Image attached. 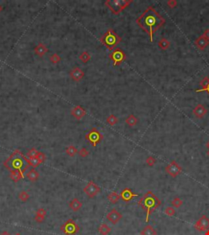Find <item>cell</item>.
Wrapping results in <instances>:
<instances>
[{
	"instance_id": "ffe728a7",
	"label": "cell",
	"mask_w": 209,
	"mask_h": 235,
	"mask_svg": "<svg viewBox=\"0 0 209 235\" xmlns=\"http://www.w3.org/2000/svg\"><path fill=\"white\" fill-rule=\"evenodd\" d=\"M111 231L110 227L106 224H102L99 227V233L101 235H108Z\"/></svg>"
},
{
	"instance_id": "b9f144b4",
	"label": "cell",
	"mask_w": 209,
	"mask_h": 235,
	"mask_svg": "<svg viewBox=\"0 0 209 235\" xmlns=\"http://www.w3.org/2000/svg\"><path fill=\"white\" fill-rule=\"evenodd\" d=\"M205 235H209V229L206 230V232H205Z\"/></svg>"
},
{
	"instance_id": "7c38bea8",
	"label": "cell",
	"mask_w": 209,
	"mask_h": 235,
	"mask_svg": "<svg viewBox=\"0 0 209 235\" xmlns=\"http://www.w3.org/2000/svg\"><path fill=\"white\" fill-rule=\"evenodd\" d=\"M195 45L200 50H204L209 45V40H208L206 38H204L202 35V36H200L199 38H197L196 41H195Z\"/></svg>"
},
{
	"instance_id": "cb8c5ba5",
	"label": "cell",
	"mask_w": 209,
	"mask_h": 235,
	"mask_svg": "<svg viewBox=\"0 0 209 235\" xmlns=\"http://www.w3.org/2000/svg\"><path fill=\"white\" fill-rule=\"evenodd\" d=\"M28 163H29V165H30L32 167H36L38 166H39V164L41 163V161L39 160V158L38 157H35V158H29L27 159Z\"/></svg>"
},
{
	"instance_id": "603a6c76",
	"label": "cell",
	"mask_w": 209,
	"mask_h": 235,
	"mask_svg": "<svg viewBox=\"0 0 209 235\" xmlns=\"http://www.w3.org/2000/svg\"><path fill=\"white\" fill-rule=\"evenodd\" d=\"M170 46V42L167 38H162L159 42V47L161 49L166 50Z\"/></svg>"
},
{
	"instance_id": "8d00e7d4",
	"label": "cell",
	"mask_w": 209,
	"mask_h": 235,
	"mask_svg": "<svg viewBox=\"0 0 209 235\" xmlns=\"http://www.w3.org/2000/svg\"><path fill=\"white\" fill-rule=\"evenodd\" d=\"M88 154V151L86 149H82L81 150L79 151V155L81 156V157H83V158H85L87 155Z\"/></svg>"
},
{
	"instance_id": "ac0fdd59",
	"label": "cell",
	"mask_w": 209,
	"mask_h": 235,
	"mask_svg": "<svg viewBox=\"0 0 209 235\" xmlns=\"http://www.w3.org/2000/svg\"><path fill=\"white\" fill-rule=\"evenodd\" d=\"M71 77L75 81L80 80L83 77V72L79 69H74V70L71 72Z\"/></svg>"
},
{
	"instance_id": "5b68a950",
	"label": "cell",
	"mask_w": 209,
	"mask_h": 235,
	"mask_svg": "<svg viewBox=\"0 0 209 235\" xmlns=\"http://www.w3.org/2000/svg\"><path fill=\"white\" fill-rule=\"evenodd\" d=\"M129 3L130 1H126V0H111V1H108L106 4L114 13H119L120 11L125 8Z\"/></svg>"
},
{
	"instance_id": "f35d334b",
	"label": "cell",
	"mask_w": 209,
	"mask_h": 235,
	"mask_svg": "<svg viewBox=\"0 0 209 235\" xmlns=\"http://www.w3.org/2000/svg\"><path fill=\"white\" fill-rule=\"evenodd\" d=\"M37 157L39 158V160L41 161V163H43V162L45 160V155L43 154V153H39V154H38Z\"/></svg>"
},
{
	"instance_id": "f546056e",
	"label": "cell",
	"mask_w": 209,
	"mask_h": 235,
	"mask_svg": "<svg viewBox=\"0 0 209 235\" xmlns=\"http://www.w3.org/2000/svg\"><path fill=\"white\" fill-rule=\"evenodd\" d=\"M182 203H183V202H182V199L180 198H178V197L175 198L172 201V205L174 207H176V208H178V207H181L182 205Z\"/></svg>"
},
{
	"instance_id": "d6a6232c",
	"label": "cell",
	"mask_w": 209,
	"mask_h": 235,
	"mask_svg": "<svg viewBox=\"0 0 209 235\" xmlns=\"http://www.w3.org/2000/svg\"><path fill=\"white\" fill-rule=\"evenodd\" d=\"M107 122L110 124V125H114V124L118 122V119L117 117H115V116H114V115H110V117H108Z\"/></svg>"
},
{
	"instance_id": "60d3db41",
	"label": "cell",
	"mask_w": 209,
	"mask_h": 235,
	"mask_svg": "<svg viewBox=\"0 0 209 235\" xmlns=\"http://www.w3.org/2000/svg\"><path fill=\"white\" fill-rule=\"evenodd\" d=\"M0 235H11V234H9L7 231H3V233H1Z\"/></svg>"
},
{
	"instance_id": "ab89813d",
	"label": "cell",
	"mask_w": 209,
	"mask_h": 235,
	"mask_svg": "<svg viewBox=\"0 0 209 235\" xmlns=\"http://www.w3.org/2000/svg\"><path fill=\"white\" fill-rule=\"evenodd\" d=\"M203 36L204 38H206L208 40H209V30H208V29L204 31V33H203Z\"/></svg>"
},
{
	"instance_id": "5bb4252c",
	"label": "cell",
	"mask_w": 209,
	"mask_h": 235,
	"mask_svg": "<svg viewBox=\"0 0 209 235\" xmlns=\"http://www.w3.org/2000/svg\"><path fill=\"white\" fill-rule=\"evenodd\" d=\"M47 216V211L43 208H39L36 212V215L34 217V220L38 223H42L45 219Z\"/></svg>"
},
{
	"instance_id": "3957f363",
	"label": "cell",
	"mask_w": 209,
	"mask_h": 235,
	"mask_svg": "<svg viewBox=\"0 0 209 235\" xmlns=\"http://www.w3.org/2000/svg\"><path fill=\"white\" fill-rule=\"evenodd\" d=\"M143 208L146 210V219L145 220H149V217L152 213V211L160 205V201L153 194L152 192H148L139 201L138 203Z\"/></svg>"
},
{
	"instance_id": "83f0119b",
	"label": "cell",
	"mask_w": 209,
	"mask_h": 235,
	"mask_svg": "<svg viewBox=\"0 0 209 235\" xmlns=\"http://www.w3.org/2000/svg\"><path fill=\"white\" fill-rule=\"evenodd\" d=\"M39 153V152L36 149H31L30 150H29V151H28L26 156H27L29 158H35V157H37L38 156Z\"/></svg>"
},
{
	"instance_id": "30bf717a",
	"label": "cell",
	"mask_w": 209,
	"mask_h": 235,
	"mask_svg": "<svg viewBox=\"0 0 209 235\" xmlns=\"http://www.w3.org/2000/svg\"><path fill=\"white\" fill-rule=\"evenodd\" d=\"M207 112H208V109H207L206 107L203 105H202V104H199L194 109L193 114L198 118H202V117H203L206 115Z\"/></svg>"
},
{
	"instance_id": "52a82bcc",
	"label": "cell",
	"mask_w": 209,
	"mask_h": 235,
	"mask_svg": "<svg viewBox=\"0 0 209 235\" xmlns=\"http://www.w3.org/2000/svg\"><path fill=\"white\" fill-rule=\"evenodd\" d=\"M166 171L172 177L177 176L179 174L182 172V167H180L178 163H176L175 161H172L166 167Z\"/></svg>"
},
{
	"instance_id": "7402d4cb",
	"label": "cell",
	"mask_w": 209,
	"mask_h": 235,
	"mask_svg": "<svg viewBox=\"0 0 209 235\" xmlns=\"http://www.w3.org/2000/svg\"><path fill=\"white\" fill-rule=\"evenodd\" d=\"M84 115H85V111L81 107H76L73 110V115L75 117H77V118H81L82 117H83Z\"/></svg>"
},
{
	"instance_id": "8fae6325",
	"label": "cell",
	"mask_w": 209,
	"mask_h": 235,
	"mask_svg": "<svg viewBox=\"0 0 209 235\" xmlns=\"http://www.w3.org/2000/svg\"><path fill=\"white\" fill-rule=\"evenodd\" d=\"M136 196H138V195L134 193H132V190L129 189H123V191H122V193H121V194H120L121 198L123 199V201L125 202L131 201L132 198H134V197H136Z\"/></svg>"
},
{
	"instance_id": "7a4b0ae2",
	"label": "cell",
	"mask_w": 209,
	"mask_h": 235,
	"mask_svg": "<svg viewBox=\"0 0 209 235\" xmlns=\"http://www.w3.org/2000/svg\"><path fill=\"white\" fill-rule=\"evenodd\" d=\"M4 165L6 166L10 171H20L22 173L28 168L29 163L26 158L19 151H16L11 157H10Z\"/></svg>"
},
{
	"instance_id": "e0dca14e",
	"label": "cell",
	"mask_w": 209,
	"mask_h": 235,
	"mask_svg": "<svg viewBox=\"0 0 209 235\" xmlns=\"http://www.w3.org/2000/svg\"><path fill=\"white\" fill-rule=\"evenodd\" d=\"M26 177L31 181H36L39 177V174L35 169H31L26 173Z\"/></svg>"
},
{
	"instance_id": "ee69618b",
	"label": "cell",
	"mask_w": 209,
	"mask_h": 235,
	"mask_svg": "<svg viewBox=\"0 0 209 235\" xmlns=\"http://www.w3.org/2000/svg\"><path fill=\"white\" fill-rule=\"evenodd\" d=\"M15 235H21V234H20V233H16V234Z\"/></svg>"
},
{
	"instance_id": "f1b7e54d",
	"label": "cell",
	"mask_w": 209,
	"mask_h": 235,
	"mask_svg": "<svg viewBox=\"0 0 209 235\" xmlns=\"http://www.w3.org/2000/svg\"><path fill=\"white\" fill-rule=\"evenodd\" d=\"M66 154H67L68 155L71 156V157H73V156H74V155L77 154V149L75 148L74 146H70V147H68V148L66 149Z\"/></svg>"
},
{
	"instance_id": "44dd1931",
	"label": "cell",
	"mask_w": 209,
	"mask_h": 235,
	"mask_svg": "<svg viewBox=\"0 0 209 235\" xmlns=\"http://www.w3.org/2000/svg\"><path fill=\"white\" fill-rule=\"evenodd\" d=\"M10 177L14 180V181H18L19 180H21L23 177V173L20 171H11V175Z\"/></svg>"
},
{
	"instance_id": "2e32d148",
	"label": "cell",
	"mask_w": 209,
	"mask_h": 235,
	"mask_svg": "<svg viewBox=\"0 0 209 235\" xmlns=\"http://www.w3.org/2000/svg\"><path fill=\"white\" fill-rule=\"evenodd\" d=\"M141 235H157V232L152 225H146L142 230Z\"/></svg>"
},
{
	"instance_id": "836d02e7",
	"label": "cell",
	"mask_w": 209,
	"mask_h": 235,
	"mask_svg": "<svg viewBox=\"0 0 209 235\" xmlns=\"http://www.w3.org/2000/svg\"><path fill=\"white\" fill-rule=\"evenodd\" d=\"M123 58V54L120 52H117L114 54V60L115 61H121Z\"/></svg>"
},
{
	"instance_id": "1f68e13d",
	"label": "cell",
	"mask_w": 209,
	"mask_h": 235,
	"mask_svg": "<svg viewBox=\"0 0 209 235\" xmlns=\"http://www.w3.org/2000/svg\"><path fill=\"white\" fill-rule=\"evenodd\" d=\"M156 158H154V157H152V156H150V157H148V158H146V163H147L150 167L154 166V164L156 163Z\"/></svg>"
},
{
	"instance_id": "74e56055",
	"label": "cell",
	"mask_w": 209,
	"mask_h": 235,
	"mask_svg": "<svg viewBox=\"0 0 209 235\" xmlns=\"http://www.w3.org/2000/svg\"><path fill=\"white\" fill-rule=\"evenodd\" d=\"M60 57H59L56 54H53L52 56H51V60H52L53 62H58L60 61Z\"/></svg>"
},
{
	"instance_id": "e575fe53",
	"label": "cell",
	"mask_w": 209,
	"mask_h": 235,
	"mask_svg": "<svg viewBox=\"0 0 209 235\" xmlns=\"http://www.w3.org/2000/svg\"><path fill=\"white\" fill-rule=\"evenodd\" d=\"M167 6L171 7V8H174V7H176V5H177V3H176V1H175V0H169V1H167Z\"/></svg>"
},
{
	"instance_id": "8992f818",
	"label": "cell",
	"mask_w": 209,
	"mask_h": 235,
	"mask_svg": "<svg viewBox=\"0 0 209 235\" xmlns=\"http://www.w3.org/2000/svg\"><path fill=\"white\" fill-rule=\"evenodd\" d=\"M83 191L87 195L88 198H92L98 194L100 191H101V189H100V187H98V186L96 185L95 183L90 181V182H88V184L84 187Z\"/></svg>"
},
{
	"instance_id": "6da1fadb",
	"label": "cell",
	"mask_w": 209,
	"mask_h": 235,
	"mask_svg": "<svg viewBox=\"0 0 209 235\" xmlns=\"http://www.w3.org/2000/svg\"><path fill=\"white\" fill-rule=\"evenodd\" d=\"M136 22L145 32H147L150 35V41L153 42V35L164 24L165 19L162 17L152 7H150L139 17Z\"/></svg>"
},
{
	"instance_id": "277c9868",
	"label": "cell",
	"mask_w": 209,
	"mask_h": 235,
	"mask_svg": "<svg viewBox=\"0 0 209 235\" xmlns=\"http://www.w3.org/2000/svg\"><path fill=\"white\" fill-rule=\"evenodd\" d=\"M79 226L74 220L70 219L66 222L61 226V230L65 235H75L79 231Z\"/></svg>"
},
{
	"instance_id": "9a60e30c",
	"label": "cell",
	"mask_w": 209,
	"mask_h": 235,
	"mask_svg": "<svg viewBox=\"0 0 209 235\" xmlns=\"http://www.w3.org/2000/svg\"><path fill=\"white\" fill-rule=\"evenodd\" d=\"M201 88L196 90V92H207L209 94V78H204L203 80L200 82Z\"/></svg>"
},
{
	"instance_id": "4316f807",
	"label": "cell",
	"mask_w": 209,
	"mask_h": 235,
	"mask_svg": "<svg viewBox=\"0 0 209 235\" xmlns=\"http://www.w3.org/2000/svg\"><path fill=\"white\" fill-rule=\"evenodd\" d=\"M19 199L21 200L23 202H25L28 201V199L30 198V195L28 194L26 191H21L20 194H19Z\"/></svg>"
},
{
	"instance_id": "4dcf8cb0",
	"label": "cell",
	"mask_w": 209,
	"mask_h": 235,
	"mask_svg": "<svg viewBox=\"0 0 209 235\" xmlns=\"http://www.w3.org/2000/svg\"><path fill=\"white\" fill-rule=\"evenodd\" d=\"M176 213V211L174 207H167L165 209V214L167 215L168 217H173Z\"/></svg>"
},
{
	"instance_id": "4fadbf2b",
	"label": "cell",
	"mask_w": 209,
	"mask_h": 235,
	"mask_svg": "<svg viewBox=\"0 0 209 235\" xmlns=\"http://www.w3.org/2000/svg\"><path fill=\"white\" fill-rule=\"evenodd\" d=\"M82 206H83L82 202L76 198H73L70 201V202L69 203V207H70V209L73 211H79L80 209L82 208Z\"/></svg>"
},
{
	"instance_id": "7bdbcfd3",
	"label": "cell",
	"mask_w": 209,
	"mask_h": 235,
	"mask_svg": "<svg viewBox=\"0 0 209 235\" xmlns=\"http://www.w3.org/2000/svg\"><path fill=\"white\" fill-rule=\"evenodd\" d=\"M207 147H208V154H209V141L207 143Z\"/></svg>"
},
{
	"instance_id": "484cf974",
	"label": "cell",
	"mask_w": 209,
	"mask_h": 235,
	"mask_svg": "<svg viewBox=\"0 0 209 235\" xmlns=\"http://www.w3.org/2000/svg\"><path fill=\"white\" fill-rule=\"evenodd\" d=\"M35 52H36V54H38V55H39V56H43V55H44V54L47 52V48L45 47L44 45L40 44V45L37 46V47L35 48Z\"/></svg>"
},
{
	"instance_id": "d6986e66",
	"label": "cell",
	"mask_w": 209,
	"mask_h": 235,
	"mask_svg": "<svg viewBox=\"0 0 209 235\" xmlns=\"http://www.w3.org/2000/svg\"><path fill=\"white\" fill-rule=\"evenodd\" d=\"M120 195L118 194V193H116V192H112V193H110V194L108 195V200L111 203H113V204H115V203H117L118 202H119V200L120 199Z\"/></svg>"
},
{
	"instance_id": "ba28073f",
	"label": "cell",
	"mask_w": 209,
	"mask_h": 235,
	"mask_svg": "<svg viewBox=\"0 0 209 235\" xmlns=\"http://www.w3.org/2000/svg\"><path fill=\"white\" fill-rule=\"evenodd\" d=\"M195 229L199 231H206L209 229V219L206 216H202L199 220H198L195 224Z\"/></svg>"
},
{
	"instance_id": "9c48e42d",
	"label": "cell",
	"mask_w": 209,
	"mask_h": 235,
	"mask_svg": "<svg viewBox=\"0 0 209 235\" xmlns=\"http://www.w3.org/2000/svg\"><path fill=\"white\" fill-rule=\"evenodd\" d=\"M106 218H107V220H110L112 224L115 225V224H117V223L123 218V216H122V214L120 213L119 211H118L115 208H114V209H112V210L107 214Z\"/></svg>"
},
{
	"instance_id": "d4e9b609",
	"label": "cell",
	"mask_w": 209,
	"mask_h": 235,
	"mask_svg": "<svg viewBox=\"0 0 209 235\" xmlns=\"http://www.w3.org/2000/svg\"><path fill=\"white\" fill-rule=\"evenodd\" d=\"M126 123L131 127H133V126H135L136 124L137 123V118L134 115H130L126 119Z\"/></svg>"
},
{
	"instance_id": "d590c367",
	"label": "cell",
	"mask_w": 209,
	"mask_h": 235,
	"mask_svg": "<svg viewBox=\"0 0 209 235\" xmlns=\"http://www.w3.org/2000/svg\"><path fill=\"white\" fill-rule=\"evenodd\" d=\"M80 58H81V61H84V62H87V61H89L90 56H89V55L87 54V53L84 52L83 55H82V56H80Z\"/></svg>"
}]
</instances>
